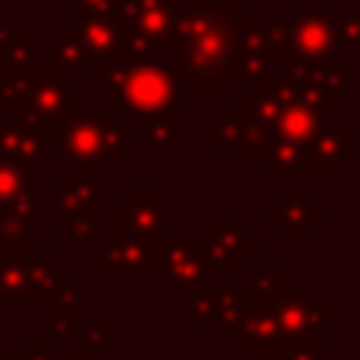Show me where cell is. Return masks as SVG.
Listing matches in <instances>:
<instances>
[{
    "mask_svg": "<svg viewBox=\"0 0 360 360\" xmlns=\"http://www.w3.org/2000/svg\"><path fill=\"white\" fill-rule=\"evenodd\" d=\"M245 8L233 0H191L177 8L166 37V65L197 98H217L225 84H242Z\"/></svg>",
    "mask_w": 360,
    "mask_h": 360,
    "instance_id": "obj_1",
    "label": "cell"
},
{
    "mask_svg": "<svg viewBox=\"0 0 360 360\" xmlns=\"http://www.w3.org/2000/svg\"><path fill=\"white\" fill-rule=\"evenodd\" d=\"M101 90L127 124H141L152 115L180 107V82L166 62H112L101 70Z\"/></svg>",
    "mask_w": 360,
    "mask_h": 360,
    "instance_id": "obj_2",
    "label": "cell"
},
{
    "mask_svg": "<svg viewBox=\"0 0 360 360\" xmlns=\"http://www.w3.org/2000/svg\"><path fill=\"white\" fill-rule=\"evenodd\" d=\"M68 278V270L51 250H6L0 253V304L51 301Z\"/></svg>",
    "mask_w": 360,
    "mask_h": 360,
    "instance_id": "obj_3",
    "label": "cell"
},
{
    "mask_svg": "<svg viewBox=\"0 0 360 360\" xmlns=\"http://www.w3.org/2000/svg\"><path fill=\"white\" fill-rule=\"evenodd\" d=\"M276 315V340L284 346L292 343H321V332L332 326V304L312 301L307 290L281 292L273 304Z\"/></svg>",
    "mask_w": 360,
    "mask_h": 360,
    "instance_id": "obj_4",
    "label": "cell"
},
{
    "mask_svg": "<svg viewBox=\"0 0 360 360\" xmlns=\"http://www.w3.org/2000/svg\"><path fill=\"white\" fill-rule=\"evenodd\" d=\"M0 211L20 219L31 239L39 236V163L0 158Z\"/></svg>",
    "mask_w": 360,
    "mask_h": 360,
    "instance_id": "obj_5",
    "label": "cell"
},
{
    "mask_svg": "<svg viewBox=\"0 0 360 360\" xmlns=\"http://www.w3.org/2000/svg\"><path fill=\"white\" fill-rule=\"evenodd\" d=\"M158 248L149 239L141 236H104L98 248L90 253L93 264L101 267L107 278H152L160 276L158 270Z\"/></svg>",
    "mask_w": 360,
    "mask_h": 360,
    "instance_id": "obj_6",
    "label": "cell"
},
{
    "mask_svg": "<svg viewBox=\"0 0 360 360\" xmlns=\"http://www.w3.org/2000/svg\"><path fill=\"white\" fill-rule=\"evenodd\" d=\"M332 53H335V39H332L329 8L304 11L287 22L284 42H281V65L323 62V59H332Z\"/></svg>",
    "mask_w": 360,
    "mask_h": 360,
    "instance_id": "obj_7",
    "label": "cell"
},
{
    "mask_svg": "<svg viewBox=\"0 0 360 360\" xmlns=\"http://www.w3.org/2000/svg\"><path fill=\"white\" fill-rule=\"evenodd\" d=\"M115 233L141 236V239L160 245L169 236L166 200H158L155 188H149V186L129 188V197L115 202Z\"/></svg>",
    "mask_w": 360,
    "mask_h": 360,
    "instance_id": "obj_8",
    "label": "cell"
},
{
    "mask_svg": "<svg viewBox=\"0 0 360 360\" xmlns=\"http://www.w3.org/2000/svg\"><path fill=\"white\" fill-rule=\"evenodd\" d=\"M65 31H70L87 59L90 73H101L112 62H124L127 31L118 17H93V20H68Z\"/></svg>",
    "mask_w": 360,
    "mask_h": 360,
    "instance_id": "obj_9",
    "label": "cell"
},
{
    "mask_svg": "<svg viewBox=\"0 0 360 360\" xmlns=\"http://www.w3.org/2000/svg\"><path fill=\"white\" fill-rule=\"evenodd\" d=\"M93 211H104V166H79L62 177L51 222L65 225L68 219Z\"/></svg>",
    "mask_w": 360,
    "mask_h": 360,
    "instance_id": "obj_10",
    "label": "cell"
},
{
    "mask_svg": "<svg viewBox=\"0 0 360 360\" xmlns=\"http://www.w3.org/2000/svg\"><path fill=\"white\" fill-rule=\"evenodd\" d=\"M352 149H357V138L343 121H321L304 143V174H346Z\"/></svg>",
    "mask_w": 360,
    "mask_h": 360,
    "instance_id": "obj_11",
    "label": "cell"
},
{
    "mask_svg": "<svg viewBox=\"0 0 360 360\" xmlns=\"http://www.w3.org/2000/svg\"><path fill=\"white\" fill-rule=\"evenodd\" d=\"M104 112H76L56 127V149H62L76 166H104L101 143H104Z\"/></svg>",
    "mask_w": 360,
    "mask_h": 360,
    "instance_id": "obj_12",
    "label": "cell"
},
{
    "mask_svg": "<svg viewBox=\"0 0 360 360\" xmlns=\"http://www.w3.org/2000/svg\"><path fill=\"white\" fill-rule=\"evenodd\" d=\"M183 0H118V20L135 39L163 45Z\"/></svg>",
    "mask_w": 360,
    "mask_h": 360,
    "instance_id": "obj_13",
    "label": "cell"
},
{
    "mask_svg": "<svg viewBox=\"0 0 360 360\" xmlns=\"http://www.w3.org/2000/svg\"><path fill=\"white\" fill-rule=\"evenodd\" d=\"M208 267H233L245 259V253L259 250V239L248 236L242 225H231V214H219V222L211 225L200 239H194Z\"/></svg>",
    "mask_w": 360,
    "mask_h": 360,
    "instance_id": "obj_14",
    "label": "cell"
},
{
    "mask_svg": "<svg viewBox=\"0 0 360 360\" xmlns=\"http://www.w3.org/2000/svg\"><path fill=\"white\" fill-rule=\"evenodd\" d=\"M56 155V129L25 127L8 115H0V158L48 163Z\"/></svg>",
    "mask_w": 360,
    "mask_h": 360,
    "instance_id": "obj_15",
    "label": "cell"
},
{
    "mask_svg": "<svg viewBox=\"0 0 360 360\" xmlns=\"http://www.w3.org/2000/svg\"><path fill=\"white\" fill-rule=\"evenodd\" d=\"M158 270L166 278V284L172 290H188L194 284H200L205 278V273L211 270L205 256L200 253V248L191 242H180V239H163L158 248Z\"/></svg>",
    "mask_w": 360,
    "mask_h": 360,
    "instance_id": "obj_16",
    "label": "cell"
},
{
    "mask_svg": "<svg viewBox=\"0 0 360 360\" xmlns=\"http://www.w3.org/2000/svg\"><path fill=\"white\" fill-rule=\"evenodd\" d=\"M273 222L287 239H307L315 225H321V202L309 197L307 186H290L270 208Z\"/></svg>",
    "mask_w": 360,
    "mask_h": 360,
    "instance_id": "obj_17",
    "label": "cell"
},
{
    "mask_svg": "<svg viewBox=\"0 0 360 360\" xmlns=\"http://www.w3.org/2000/svg\"><path fill=\"white\" fill-rule=\"evenodd\" d=\"M287 20H245L242 25V59H262L281 65V42H284Z\"/></svg>",
    "mask_w": 360,
    "mask_h": 360,
    "instance_id": "obj_18",
    "label": "cell"
},
{
    "mask_svg": "<svg viewBox=\"0 0 360 360\" xmlns=\"http://www.w3.org/2000/svg\"><path fill=\"white\" fill-rule=\"evenodd\" d=\"M318 124H321V112L315 107L298 104V101H284L281 115L276 118V127H273V143H295V146H304L315 135Z\"/></svg>",
    "mask_w": 360,
    "mask_h": 360,
    "instance_id": "obj_19",
    "label": "cell"
},
{
    "mask_svg": "<svg viewBox=\"0 0 360 360\" xmlns=\"http://www.w3.org/2000/svg\"><path fill=\"white\" fill-rule=\"evenodd\" d=\"M242 298L253 304H276L284 292V267L278 262H262L242 284Z\"/></svg>",
    "mask_w": 360,
    "mask_h": 360,
    "instance_id": "obj_20",
    "label": "cell"
},
{
    "mask_svg": "<svg viewBox=\"0 0 360 360\" xmlns=\"http://www.w3.org/2000/svg\"><path fill=\"white\" fill-rule=\"evenodd\" d=\"M180 121H183V110H180V107L146 118V121H143L141 146H143V149H152V152L180 149V143H183V138H180Z\"/></svg>",
    "mask_w": 360,
    "mask_h": 360,
    "instance_id": "obj_21",
    "label": "cell"
},
{
    "mask_svg": "<svg viewBox=\"0 0 360 360\" xmlns=\"http://www.w3.org/2000/svg\"><path fill=\"white\" fill-rule=\"evenodd\" d=\"M248 135V115L242 110H222L217 121L205 127L208 149H242Z\"/></svg>",
    "mask_w": 360,
    "mask_h": 360,
    "instance_id": "obj_22",
    "label": "cell"
},
{
    "mask_svg": "<svg viewBox=\"0 0 360 360\" xmlns=\"http://www.w3.org/2000/svg\"><path fill=\"white\" fill-rule=\"evenodd\" d=\"M51 65L53 73L68 76V73H90L87 70V59L84 51L79 45V39L70 31H59L51 37Z\"/></svg>",
    "mask_w": 360,
    "mask_h": 360,
    "instance_id": "obj_23",
    "label": "cell"
},
{
    "mask_svg": "<svg viewBox=\"0 0 360 360\" xmlns=\"http://www.w3.org/2000/svg\"><path fill=\"white\" fill-rule=\"evenodd\" d=\"M65 228H68V233H65V248L68 250H90L93 242L104 239V211L79 214V217L68 219Z\"/></svg>",
    "mask_w": 360,
    "mask_h": 360,
    "instance_id": "obj_24",
    "label": "cell"
},
{
    "mask_svg": "<svg viewBox=\"0 0 360 360\" xmlns=\"http://www.w3.org/2000/svg\"><path fill=\"white\" fill-rule=\"evenodd\" d=\"M42 39L39 34L28 31V34H14L11 45L6 48V53L0 56L6 65L17 68V70H25V73H34V70H42Z\"/></svg>",
    "mask_w": 360,
    "mask_h": 360,
    "instance_id": "obj_25",
    "label": "cell"
},
{
    "mask_svg": "<svg viewBox=\"0 0 360 360\" xmlns=\"http://www.w3.org/2000/svg\"><path fill=\"white\" fill-rule=\"evenodd\" d=\"M101 160L110 163H127L129 160V124L127 121H104V143H101Z\"/></svg>",
    "mask_w": 360,
    "mask_h": 360,
    "instance_id": "obj_26",
    "label": "cell"
},
{
    "mask_svg": "<svg viewBox=\"0 0 360 360\" xmlns=\"http://www.w3.org/2000/svg\"><path fill=\"white\" fill-rule=\"evenodd\" d=\"M329 17H332V39H335V48H357L360 45L357 8H329Z\"/></svg>",
    "mask_w": 360,
    "mask_h": 360,
    "instance_id": "obj_27",
    "label": "cell"
},
{
    "mask_svg": "<svg viewBox=\"0 0 360 360\" xmlns=\"http://www.w3.org/2000/svg\"><path fill=\"white\" fill-rule=\"evenodd\" d=\"M39 332H42V340H70L76 343L79 338V318L76 312H59L53 309L51 315H42L39 321Z\"/></svg>",
    "mask_w": 360,
    "mask_h": 360,
    "instance_id": "obj_28",
    "label": "cell"
},
{
    "mask_svg": "<svg viewBox=\"0 0 360 360\" xmlns=\"http://www.w3.org/2000/svg\"><path fill=\"white\" fill-rule=\"evenodd\" d=\"M115 340H118V329L107 326V321L101 315H93L90 323L84 329H79V338H76L79 349H84L87 354H93V352H98V349H104V346H110Z\"/></svg>",
    "mask_w": 360,
    "mask_h": 360,
    "instance_id": "obj_29",
    "label": "cell"
},
{
    "mask_svg": "<svg viewBox=\"0 0 360 360\" xmlns=\"http://www.w3.org/2000/svg\"><path fill=\"white\" fill-rule=\"evenodd\" d=\"M267 163L276 174H304V146L273 143V149L267 152Z\"/></svg>",
    "mask_w": 360,
    "mask_h": 360,
    "instance_id": "obj_30",
    "label": "cell"
},
{
    "mask_svg": "<svg viewBox=\"0 0 360 360\" xmlns=\"http://www.w3.org/2000/svg\"><path fill=\"white\" fill-rule=\"evenodd\" d=\"M87 301H93V290L82 287L76 276H68V278L62 281V287H59V290L53 292V298H51L53 309H59V312H79V307L87 304Z\"/></svg>",
    "mask_w": 360,
    "mask_h": 360,
    "instance_id": "obj_31",
    "label": "cell"
},
{
    "mask_svg": "<svg viewBox=\"0 0 360 360\" xmlns=\"http://www.w3.org/2000/svg\"><path fill=\"white\" fill-rule=\"evenodd\" d=\"M65 8L73 11L70 20L118 17V0H65Z\"/></svg>",
    "mask_w": 360,
    "mask_h": 360,
    "instance_id": "obj_32",
    "label": "cell"
},
{
    "mask_svg": "<svg viewBox=\"0 0 360 360\" xmlns=\"http://www.w3.org/2000/svg\"><path fill=\"white\" fill-rule=\"evenodd\" d=\"M284 360H321V343H292L287 346Z\"/></svg>",
    "mask_w": 360,
    "mask_h": 360,
    "instance_id": "obj_33",
    "label": "cell"
},
{
    "mask_svg": "<svg viewBox=\"0 0 360 360\" xmlns=\"http://www.w3.org/2000/svg\"><path fill=\"white\" fill-rule=\"evenodd\" d=\"M22 360H53V346H51V340H31L28 346H25V354H22Z\"/></svg>",
    "mask_w": 360,
    "mask_h": 360,
    "instance_id": "obj_34",
    "label": "cell"
},
{
    "mask_svg": "<svg viewBox=\"0 0 360 360\" xmlns=\"http://www.w3.org/2000/svg\"><path fill=\"white\" fill-rule=\"evenodd\" d=\"M14 28L6 22V20H0V53H6V48L11 45V39H14Z\"/></svg>",
    "mask_w": 360,
    "mask_h": 360,
    "instance_id": "obj_35",
    "label": "cell"
},
{
    "mask_svg": "<svg viewBox=\"0 0 360 360\" xmlns=\"http://www.w3.org/2000/svg\"><path fill=\"white\" fill-rule=\"evenodd\" d=\"M65 360H90V354H87L84 349H79V346H76L73 352H68V357H65Z\"/></svg>",
    "mask_w": 360,
    "mask_h": 360,
    "instance_id": "obj_36",
    "label": "cell"
},
{
    "mask_svg": "<svg viewBox=\"0 0 360 360\" xmlns=\"http://www.w3.org/2000/svg\"><path fill=\"white\" fill-rule=\"evenodd\" d=\"M256 360H284V352H262L256 354Z\"/></svg>",
    "mask_w": 360,
    "mask_h": 360,
    "instance_id": "obj_37",
    "label": "cell"
},
{
    "mask_svg": "<svg viewBox=\"0 0 360 360\" xmlns=\"http://www.w3.org/2000/svg\"><path fill=\"white\" fill-rule=\"evenodd\" d=\"M0 360H22V354H11V352H0Z\"/></svg>",
    "mask_w": 360,
    "mask_h": 360,
    "instance_id": "obj_38",
    "label": "cell"
},
{
    "mask_svg": "<svg viewBox=\"0 0 360 360\" xmlns=\"http://www.w3.org/2000/svg\"><path fill=\"white\" fill-rule=\"evenodd\" d=\"M0 253H6V250H3V245H0Z\"/></svg>",
    "mask_w": 360,
    "mask_h": 360,
    "instance_id": "obj_39",
    "label": "cell"
}]
</instances>
